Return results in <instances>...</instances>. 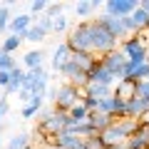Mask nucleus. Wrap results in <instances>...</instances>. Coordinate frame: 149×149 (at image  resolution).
Instances as JSON below:
<instances>
[{
  "instance_id": "nucleus-1",
  "label": "nucleus",
  "mask_w": 149,
  "mask_h": 149,
  "mask_svg": "<svg viewBox=\"0 0 149 149\" xmlns=\"http://www.w3.org/2000/svg\"><path fill=\"white\" fill-rule=\"evenodd\" d=\"M90 40H92V52H100V57L107 55V52H114V50L119 47V40L107 30V25L102 22V17L90 20Z\"/></svg>"
},
{
  "instance_id": "nucleus-2",
  "label": "nucleus",
  "mask_w": 149,
  "mask_h": 149,
  "mask_svg": "<svg viewBox=\"0 0 149 149\" xmlns=\"http://www.w3.org/2000/svg\"><path fill=\"white\" fill-rule=\"evenodd\" d=\"M65 42L72 52H92V40H90V20L77 22L74 27H70Z\"/></svg>"
},
{
  "instance_id": "nucleus-3",
  "label": "nucleus",
  "mask_w": 149,
  "mask_h": 149,
  "mask_svg": "<svg viewBox=\"0 0 149 149\" xmlns=\"http://www.w3.org/2000/svg\"><path fill=\"white\" fill-rule=\"evenodd\" d=\"M47 87H50V74H47L45 67H40V70H25V80H22L20 90L30 92V95H37V97H45Z\"/></svg>"
},
{
  "instance_id": "nucleus-4",
  "label": "nucleus",
  "mask_w": 149,
  "mask_h": 149,
  "mask_svg": "<svg viewBox=\"0 0 149 149\" xmlns=\"http://www.w3.org/2000/svg\"><path fill=\"white\" fill-rule=\"evenodd\" d=\"M65 129H67V114H65V112H57V109H52L50 117H45V119L37 122V134H40V137H57Z\"/></svg>"
},
{
  "instance_id": "nucleus-5",
  "label": "nucleus",
  "mask_w": 149,
  "mask_h": 149,
  "mask_svg": "<svg viewBox=\"0 0 149 149\" xmlns=\"http://www.w3.org/2000/svg\"><path fill=\"white\" fill-rule=\"evenodd\" d=\"M100 60H102V65L114 74V80H124V77H129V60L124 57L122 50L107 52V55H102Z\"/></svg>"
},
{
  "instance_id": "nucleus-6",
  "label": "nucleus",
  "mask_w": 149,
  "mask_h": 149,
  "mask_svg": "<svg viewBox=\"0 0 149 149\" xmlns=\"http://www.w3.org/2000/svg\"><path fill=\"white\" fill-rule=\"evenodd\" d=\"M82 102V90H77V87H72L67 82V85L57 87V97H55V109L57 112H65L67 114L70 109H72L74 104H80Z\"/></svg>"
},
{
  "instance_id": "nucleus-7",
  "label": "nucleus",
  "mask_w": 149,
  "mask_h": 149,
  "mask_svg": "<svg viewBox=\"0 0 149 149\" xmlns=\"http://www.w3.org/2000/svg\"><path fill=\"white\" fill-rule=\"evenodd\" d=\"M102 22L107 25V30L117 37L119 42H122V40H127V37H132L134 32H137L129 17H107V15H102Z\"/></svg>"
},
{
  "instance_id": "nucleus-8",
  "label": "nucleus",
  "mask_w": 149,
  "mask_h": 149,
  "mask_svg": "<svg viewBox=\"0 0 149 149\" xmlns=\"http://www.w3.org/2000/svg\"><path fill=\"white\" fill-rule=\"evenodd\" d=\"M139 8V0H107L104 13L107 17H129Z\"/></svg>"
},
{
  "instance_id": "nucleus-9",
  "label": "nucleus",
  "mask_w": 149,
  "mask_h": 149,
  "mask_svg": "<svg viewBox=\"0 0 149 149\" xmlns=\"http://www.w3.org/2000/svg\"><path fill=\"white\" fill-rule=\"evenodd\" d=\"M87 82H90V85H109V87H112V85H117L114 74H112L109 70L102 65V60H97L95 67L87 72Z\"/></svg>"
},
{
  "instance_id": "nucleus-10",
  "label": "nucleus",
  "mask_w": 149,
  "mask_h": 149,
  "mask_svg": "<svg viewBox=\"0 0 149 149\" xmlns=\"http://www.w3.org/2000/svg\"><path fill=\"white\" fill-rule=\"evenodd\" d=\"M114 97L122 102H129L137 97V82L129 80V77H124V80H117V85H114Z\"/></svg>"
},
{
  "instance_id": "nucleus-11",
  "label": "nucleus",
  "mask_w": 149,
  "mask_h": 149,
  "mask_svg": "<svg viewBox=\"0 0 149 149\" xmlns=\"http://www.w3.org/2000/svg\"><path fill=\"white\" fill-rule=\"evenodd\" d=\"M35 25V17L30 15V13H27V15H13V20H10V27H8V32H10V35H25L27 30H30V27Z\"/></svg>"
},
{
  "instance_id": "nucleus-12",
  "label": "nucleus",
  "mask_w": 149,
  "mask_h": 149,
  "mask_svg": "<svg viewBox=\"0 0 149 149\" xmlns=\"http://www.w3.org/2000/svg\"><path fill=\"white\" fill-rule=\"evenodd\" d=\"M70 57H72V50L67 47V42H60L52 50V70L55 72H62V67L70 62Z\"/></svg>"
},
{
  "instance_id": "nucleus-13",
  "label": "nucleus",
  "mask_w": 149,
  "mask_h": 149,
  "mask_svg": "<svg viewBox=\"0 0 149 149\" xmlns=\"http://www.w3.org/2000/svg\"><path fill=\"white\" fill-rule=\"evenodd\" d=\"M100 139H102V144H104V147H117V144H124V142H127V137H124V134L114 127V122H112L104 132H100Z\"/></svg>"
},
{
  "instance_id": "nucleus-14",
  "label": "nucleus",
  "mask_w": 149,
  "mask_h": 149,
  "mask_svg": "<svg viewBox=\"0 0 149 149\" xmlns=\"http://www.w3.org/2000/svg\"><path fill=\"white\" fill-rule=\"evenodd\" d=\"M87 122H90L97 132H104V129L114 122V117H112V114H104V112H100V109H92L90 114H87Z\"/></svg>"
},
{
  "instance_id": "nucleus-15",
  "label": "nucleus",
  "mask_w": 149,
  "mask_h": 149,
  "mask_svg": "<svg viewBox=\"0 0 149 149\" xmlns=\"http://www.w3.org/2000/svg\"><path fill=\"white\" fill-rule=\"evenodd\" d=\"M149 112V100H142V97H134V100L127 102V117L142 119L144 114Z\"/></svg>"
},
{
  "instance_id": "nucleus-16",
  "label": "nucleus",
  "mask_w": 149,
  "mask_h": 149,
  "mask_svg": "<svg viewBox=\"0 0 149 149\" xmlns=\"http://www.w3.org/2000/svg\"><path fill=\"white\" fill-rule=\"evenodd\" d=\"M70 60H72V62L77 65V67H80L82 72H90V70L95 67V62H97L100 57H97L95 52H72V57H70Z\"/></svg>"
},
{
  "instance_id": "nucleus-17",
  "label": "nucleus",
  "mask_w": 149,
  "mask_h": 149,
  "mask_svg": "<svg viewBox=\"0 0 149 149\" xmlns=\"http://www.w3.org/2000/svg\"><path fill=\"white\" fill-rule=\"evenodd\" d=\"M82 95H90V97H95V100L100 102V100L112 97V95H114V90H112L109 85H87L85 90H82Z\"/></svg>"
},
{
  "instance_id": "nucleus-18",
  "label": "nucleus",
  "mask_w": 149,
  "mask_h": 149,
  "mask_svg": "<svg viewBox=\"0 0 149 149\" xmlns=\"http://www.w3.org/2000/svg\"><path fill=\"white\" fill-rule=\"evenodd\" d=\"M45 62V52L42 50H30V52L22 55V65H25L27 70H40Z\"/></svg>"
},
{
  "instance_id": "nucleus-19",
  "label": "nucleus",
  "mask_w": 149,
  "mask_h": 149,
  "mask_svg": "<svg viewBox=\"0 0 149 149\" xmlns=\"http://www.w3.org/2000/svg\"><path fill=\"white\" fill-rule=\"evenodd\" d=\"M57 147L60 149H77V147H82V139L77 137V134H72V132H60L57 134Z\"/></svg>"
},
{
  "instance_id": "nucleus-20",
  "label": "nucleus",
  "mask_w": 149,
  "mask_h": 149,
  "mask_svg": "<svg viewBox=\"0 0 149 149\" xmlns=\"http://www.w3.org/2000/svg\"><path fill=\"white\" fill-rule=\"evenodd\" d=\"M40 109H42V97L32 95V100L27 102V104H22L20 114H22V119H32V117H37V114H40Z\"/></svg>"
},
{
  "instance_id": "nucleus-21",
  "label": "nucleus",
  "mask_w": 149,
  "mask_h": 149,
  "mask_svg": "<svg viewBox=\"0 0 149 149\" xmlns=\"http://www.w3.org/2000/svg\"><path fill=\"white\" fill-rule=\"evenodd\" d=\"M22 80H25V70H22V67H15V70L10 72V85L5 87V95H17L20 87H22Z\"/></svg>"
},
{
  "instance_id": "nucleus-22",
  "label": "nucleus",
  "mask_w": 149,
  "mask_h": 149,
  "mask_svg": "<svg viewBox=\"0 0 149 149\" xmlns=\"http://www.w3.org/2000/svg\"><path fill=\"white\" fill-rule=\"evenodd\" d=\"M97 5H100L97 0H82V3L74 5V13H77V17H82V20H90V17L95 15Z\"/></svg>"
},
{
  "instance_id": "nucleus-23",
  "label": "nucleus",
  "mask_w": 149,
  "mask_h": 149,
  "mask_svg": "<svg viewBox=\"0 0 149 149\" xmlns=\"http://www.w3.org/2000/svg\"><path fill=\"white\" fill-rule=\"evenodd\" d=\"M87 114H90V112L82 107V102H80V104H74L72 109L67 112V127H72V124H80V122H87Z\"/></svg>"
},
{
  "instance_id": "nucleus-24",
  "label": "nucleus",
  "mask_w": 149,
  "mask_h": 149,
  "mask_svg": "<svg viewBox=\"0 0 149 149\" xmlns=\"http://www.w3.org/2000/svg\"><path fill=\"white\" fill-rule=\"evenodd\" d=\"M129 80H134V82H144V80H149V62L129 65Z\"/></svg>"
},
{
  "instance_id": "nucleus-25",
  "label": "nucleus",
  "mask_w": 149,
  "mask_h": 149,
  "mask_svg": "<svg viewBox=\"0 0 149 149\" xmlns=\"http://www.w3.org/2000/svg\"><path fill=\"white\" fill-rule=\"evenodd\" d=\"M129 20H132L134 30H149V15L142 10V8H137V10L129 15Z\"/></svg>"
},
{
  "instance_id": "nucleus-26",
  "label": "nucleus",
  "mask_w": 149,
  "mask_h": 149,
  "mask_svg": "<svg viewBox=\"0 0 149 149\" xmlns=\"http://www.w3.org/2000/svg\"><path fill=\"white\" fill-rule=\"evenodd\" d=\"M22 45V37L20 35H5V40H3V52H8V55H13V52H17V47Z\"/></svg>"
},
{
  "instance_id": "nucleus-27",
  "label": "nucleus",
  "mask_w": 149,
  "mask_h": 149,
  "mask_svg": "<svg viewBox=\"0 0 149 149\" xmlns=\"http://www.w3.org/2000/svg\"><path fill=\"white\" fill-rule=\"evenodd\" d=\"M10 20H13L10 3H3V5H0V35H5V32H8V27H10Z\"/></svg>"
},
{
  "instance_id": "nucleus-28",
  "label": "nucleus",
  "mask_w": 149,
  "mask_h": 149,
  "mask_svg": "<svg viewBox=\"0 0 149 149\" xmlns=\"http://www.w3.org/2000/svg\"><path fill=\"white\" fill-rule=\"evenodd\" d=\"M8 149H30V134L27 132H20L8 142Z\"/></svg>"
},
{
  "instance_id": "nucleus-29",
  "label": "nucleus",
  "mask_w": 149,
  "mask_h": 149,
  "mask_svg": "<svg viewBox=\"0 0 149 149\" xmlns=\"http://www.w3.org/2000/svg\"><path fill=\"white\" fill-rule=\"evenodd\" d=\"M45 37H47V35H45V32L40 30V27H37V22H35V25H32L30 30H27L25 35H22V40H27V42H42Z\"/></svg>"
},
{
  "instance_id": "nucleus-30",
  "label": "nucleus",
  "mask_w": 149,
  "mask_h": 149,
  "mask_svg": "<svg viewBox=\"0 0 149 149\" xmlns=\"http://www.w3.org/2000/svg\"><path fill=\"white\" fill-rule=\"evenodd\" d=\"M15 67H17V65H15V57L0 50V72H13Z\"/></svg>"
},
{
  "instance_id": "nucleus-31",
  "label": "nucleus",
  "mask_w": 149,
  "mask_h": 149,
  "mask_svg": "<svg viewBox=\"0 0 149 149\" xmlns=\"http://www.w3.org/2000/svg\"><path fill=\"white\" fill-rule=\"evenodd\" d=\"M47 5H50V3H45V0H35V3H30V15H32V17H40V15H45Z\"/></svg>"
},
{
  "instance_id": "nucleus-32",
  "label": "nucleus",
  "mask_w": 149,
  "mask_h": 149,
  "mask_svg": "<svg viewBox=\"0 0 149 149\" xmlns=\"http://www.w3.org/2000/svg\"><path fill=\"white\" fill-rule=\"evenodd\" d=\"M45 15H47L50 20H57V17H62V3H50L47 10H45Z\"/></svg>"
},
{
  "instance_id": "nucleus-33",
  "label": "nucleus",
  "mask_w": 149,
  "mask_h": 149,
  "mask_svg": "<svg viewBox=\"0 0 149 149\" xmlns=\"http://www.w3.org/2000/svg\"><path fill=\"white\" fill-rule=\"evenodd\" d=\"M97 109H100V112H104V114H112V112H114V95H112V97H107V100H100Z\"/></svg>"
},
{
  "instance_id": "nucleus-34",
  "label": "nucleus",
  "mask_w": 149,
  "mask_h": 149,
  "mask_svg": "<svg viewBox=\"0 0 149 149\" xmlns=\"http://www.w3.org/2000/svg\"><path fill=\"white\" fill-rule=\"evenodd\" d=\"M37 27H40L45 35H50V32H52V20H50L47 15H40L37 17Z\"/></svg>"
},
{
  "instance_id": "nucleus-35",
  "label": "nucleus",
  "mask_w": 149,
  "mask_h": 149,
  "mask_svg": "<svg viewBox=\"0 0 149 149\" xmlns=\"http://www.w3.org/2000/svg\"><path fill=\"white\" fill-rule=\"evenodd\" d=\"M52 32H67V17H57V20H52Z\"/></svg>"
},
{
  "instance_id": "nucleus-36",
  "label": "nucleus",
  "mask_w": 149,
  "mask_h": 149,
  "mask_svg": "<svg viewBox=\"0 0 149 149\" xmlns=\"http://www.w3.org/2000/svg\"><path fill=\"white\" fill-rule=\"evenodd\" d=\"M137 97H142V100H149V80L137 82Z\"/></svg>"
},
{
  "instance_id": "nucleus-37",
  "label": "nucleus",
  "mask_w": 149,
  "mask_h": 149,
  "mask_svg": "<svg viewBox=\"0 0 149 149\" xmlns=\"http://www.w3.org/2000/svg\"><path fill=\"white\" fill-rule=\"evenodd\" d=\"M10 85V72H0V87Z\"/></svg>"
},
{
  "instance_id": "nucleus-38",
  "label": "nucleus",
  "mask_w": 149,
  "mask_h": 149,
  "mask_svg": "<svg viewBox=\"0 0 149 149\" xmlns=\"http://www.w3.org/2000/svg\"><path fill=\"white\" fill-rule=\"evenodd\" d=\"M45 97H50V100L55 102V97H57V87H47V92H45Z\"/></svg>"
},
{
  "instance_id": "nucleus-39",
  "label": "nucleus",
  "mask_w": 149,
  "mask_h": 149,
  "mask_svg": "<svg viewBox=\"0 0 149 149\" xmlns=\"http://www.w3.org/2000/svg\"><path fill=\"white\" fill-rule=\"evenodd\" d=\"M139 8H142V10L149 15V0H139Z\"/></svg>"
},
{
  "instance_id": "nucleus-40",
  "label": "nucleus",
  "mask_w": 149,
  "mask_h": 149,
  "mask_svg": "<svg viewBox=\"0 0 149 149\" xmlns=\"http://www.w3.org/2000/svg\"><path fill=\"white\" fill-rule=\"evenodd\" d=\"M0 112H3V114L8 112V100H0Z\"/></svg>"
},
{
  "instance_id": "nucleus-41",
  "label": "nucleus",
  "mask_w": 149,
  "mask_h": 149,
  "mask_svg": "<svg viewBox=\"0 0 149 149\" xmlns=\"http://www.w3.org/2000/svg\"><path fill=\"white\" fill-rule=\"evenodd\" d=\"M107 149H124V144H117V147H107Z\"/></svg>"
},
{
  "instance_id": "nucleus-42",
  "label": "nucleus",
  "mask_w": 149,
  "mask_h": 149,
  "mask_svg": "<svg viewBox=\"0 0 149 149\" xmlns=\"http://www.w3.org/2000/svg\"><path fill=\"white\" fill-rule=\"evenodd\" d=\"M47 149H60V147H57V144H55V147H47Z\"/></svg>"
},
{
  "instance_id": "nucleus-43",
  "label": "nucleus",
  "mask_w": 149,
  "mask_h": 149,
  "mask_svg": "<svg viewBox=\"0 0 149 149\" xmlns=\"http://www.w3.org/2000/svg\"><path fill=\"white\" fill-rule=\"evenodd\" d=\"M147 62H149V47H147Z\"/></svg>"
},
{
  "instance_id": "nucleus-44",
  "label": "nucleus",
  "mask_w": 149,
  "mask_h": 149,
  "mask_svg": "<svg viewBox=\"0 0 149 149\" xmlns=\"http://www.w3.org/2000/svg\"><path fill=\"white\" fill-rule=\"evenodd\" d=\"M0 132H3V122H0Z\"/></svg>"
},
{
  "instance_id": "nucleus-45",
  "label": "nucleus",
  "mask_w": 149,
  "mask_h": 149,
  "mask_svg": "<svg viewBox=\"0 0 149 149\" xmlns=\"http://www.w3.org/2000/svg\"><path fill=\"white\" fill-rule=\"evenodd\" d=\"M0 119H3V112H0Z\"/></svg>"
},
{
  "instance_id": "nucleus-46",
  "label": "nucleus",
  "mask_w": 149,
  "mask_h": 149,
  "mask_svg": "<svg viewBox=\"0 0 149 149\" xmlns=\"http://www.w3.org/2000/svg\"><path fill=\"white\" fill-rule=\"evenodd\" d=\"M0 144H3V142H0Z\"/></svg>"
}]
</instances>
